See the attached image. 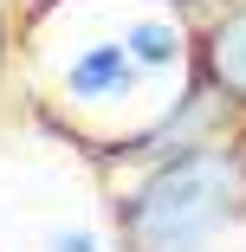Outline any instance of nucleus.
<instances>
[{
	"label": "nucleus",
	"instance_id": "nucleus-1",
	"mask_svg": "<svg viewBox=\"0 0 246 252\" xmlns=\"http://www.w3.org/2000/svg\"><path fill=\"white\" fill-rule=\"evenodd\" d=\"M240 220H246V162L240 149L220 142H188L162 156L117 200L123 252H214Z\"/></svg>",
	"mask_w": 246,
	"mask_h": 252
},
{
	"label": "nucleus",
	"instance_id": "nucleus-2",
	"mask_svg": "<svg viewBox=\"0 0 246 252\" xmlns=\"http://www.w3.org/2000/svg\"><path fill=\"white\" fill-rule=\"evenodd\" d=\"M136 78H142V65L123 52V39H97L65 65V97L71 104H117L136 91Z\"/></svg>",
	"mask_w": 246,
	"mask_h": 252
},
{
	"label": "nucleus",
	"instance_id": "nucleus-3",
	"mask_svg": "<svg viewBox=\"0 0 246 252\" xmlns=\"http://www.w3.org/2000/svg\"><path fill=\"white\" fill-rule=\"evenodd\" d=\"M201 65H208V84H214L220 104H240V110H246V0L227 7V13L208 26Z\"/></svg>",
	"mask_w": 246,
	"mask_h": 252
},
{
	"label": "nucleus",
	"instance_id": "nucleus-4",
	"mask_svg": "<svg viewBox=\"0 0 246 252\" xmlns=\"http://www.w3.org/2000/svg\"><path fill=\"white\" fill-rule=\"evenodd\" d=\"M123 52L142 71H169V65L188 59V32L175 20H136V26H123Z\"/></svg>",
	"mask_w": 246,
	"mask_h": 252
},
{
	"label": "nucleus",
	"instance_id": "nucleus-5",
	"mask_svg": "<svg viewBox=\"0 0 246 252\" xmlns=\"http://www.w3.org/2000/svg\"><path fill=\"white\" fill-rule=\"evenodd\" d=\"M45 252H104V239L84 233V226H59L52 239H45Z\"/></svg>",
	"mask_w": 246,
	"mask_h": 252
},
{
	"label": "nucleus",
	"instance_id": "nucleus-6",
	"mask_svg": "<svg viewBox=\"0 0 246 252\" xmlns=\"http://www.w3.org/2000/svg\"><path fill=\"white\" fill-rule=\"evenodd\" d=\"M7 45H13V32H7V7H0V71H7Z\"/></svg>",
	"mask_w": 246,
	"mask_h": 252
}]
</instances>
